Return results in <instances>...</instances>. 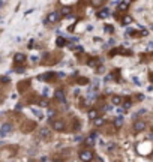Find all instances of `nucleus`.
Masks as SVG:
<instances>
[{
  "label": "nucleus",
  "instance_id": "25",
  "mask_svg": "<svg viewBox=\"0 0 153 162\" xmlns=\"http://www.w3.org/2000/svg\"><path fill=\"white\" fill-rule=\"evenodd\" d=\"M104 30H105L107 33H113V30H114V29H113V26H105V27H104Z\"/></svg>",
  "mask_w": 153,
  "mask_h": 162
},
{
  "label": "nucleus",
  "instance_id": "23",
  "mask_svg": "<svg viewBox=\"0 0 153 162\" xmlns=\"http://www.w3.org/2000/svg\"><path fill=\"white\" fill-rule=\"evenodd\" d=\"M0 83H2V84H8L9 83V77H0Z\"/></svg>",
  "mask_w": 153,
  "mask_h": 162
},
{
  "label": "nucleus",
  "instance_id": "22",
  "mask_svg": "<svg viewBox=\"0 0 153 162\" xmlns=\"http://www.w3.org/2000/svg\"><path fill=\"white\" fill-rule=\"evenodd\" d=\"M93 122H95V126H102V125H104V120H102L101 117H98V119L93 120Z\"/></svg>",
  "mask_w": 153,
  "mask_h": 162
},
{
  "label": "nucleus",
  "instance_id": "4",
  "mask_svg": "<svg viewBox=\"0 0 153 162\" xmlns=\"http://www.w3.org/2000/svg\"><path fill=\"white\" fill-rule=\"evenodd\" d=\"M12 131H14V126H12V123H9V122H6V123H3L2 126H0V137H8L9 134H12Z\"/></svg>",
  "mask_w": 153,
  "mask_h": 162
},
{
  "label": "nucleus",
  "instance_id": "7",
  "mask_svg": "<svg viewBox=\"0 0 153 162\" xmlns=\"http://www.w3.org/2000/svg\"><path fill=\"white\" fill-rule=\"evenodd\" d=\"M54 99H56L57 102H60V104H65V102H66V95H65L63 89H57V90L54 92Z\"/></svg>",
  "mask_w": 153,
  "mask_h": 162
},
{
  "label": "nucleus",
  "instance_id": "20",
  "mask_svg": "<svg viewBox=\"0 0 153 162\" xmlns=\"http://www.w3.org/2000/svg\"><path fill=\"white\" fill-rule=\"evenodd\" d=\"M77 83H78L80 86H86V84H89V78H86V77H80Z\"/></svg>",
  "mask_w": 153,
  "mask_h": 162
},
{
  "label": "nucleus",
  "instance_id": "2",
  "mask_svg": "<svg viewBox=\"0 0 153 162\" xmlns=\"http://www.w3.org/2000/svg\"><path fill=\"white\" fill-rule=\"evenodd\" d=\"M38 135H39V138L44 140V141H50V140L53 138V132H51V129L47 128V126H41V128L38 129Z\"/></svg>",
  "mask_w": 153,
  "mask_h": 162
},
{
  "label": "nucleus",
  "instance_id": "29",
  "mask_svg": "<svg viewBox=\"0 0 153 162\" xmlns=\"http://www.w3.org/2000/svg\"><path fill=\"white\" fill-rule=\"evenodd\" d=\"M92 5H93V6H102L104 2H92Z\"/></svg>",
  "mask_w": 153,
  "mask_h": 162
},
{
  "label": "nucleus",
  "instance_id": "8",
  "mask_svg": "<svg viewBox=\"0 0 153 162\" xmlns=\"http://www.w3.org/2000/svg\"><path fill=\"white\" fill-rule=\"evenodd\" d=\"M26 60H27V56L23 54V53H17V54L14 56V63H15V65H21V63H24Z\"/></svg>",
  "mask_w": 153,
  "mask_h": 162
},
{
  "label": "nucleus",
  "instance_id": "32",
  "mask_svg": "<svg viewBox=\"0 0 153 162\" xmlns=\"http://www.w3.org/2000/svg\"><path fill=\"white\" fill-rule=\"evenodd\" d=\"M2 6H5V2H0V8H2Z\"/></svg>",
  "mask_w": 153,
  "mask_h": 162
},
{
  "label": "nucleus",
  "instance_id": "12",
  "mask_svg": "<svg viewBox=\"0 0 153 162\" xmlns=\"http://www.w3.org/2000/svg\"><path fill=\"white\" fill-rule=\"evenodd\" d=\"M111 104L116 105V107H119V105L123 104V98L119 96V95H113V96H111Z\"/></svg>",
  "mask_w": 153,
  "mask_h": 162
},
{
  "label": "nucleus",
  "instance_id": "18",
  "mask_svg": "<svg viewBox=\"0 0 153 162\" xmlns=\"http://www.w3.org/2000/svg\"><path fill=\"white\" fill-rule=\"evenodd\" d=\"M56 44H57V47H60V48H62V47H65L68 42H66V39H65V38H57Z\"/></svg>",
  "mask_w": 153,
  "mask_h": 162
},
{
  "label": "nucleus",
  "instance_id": "6",
  "mask_svg": "<svg viewBox=\"0 0 153 162\" xmlns=\"http://www.w3.org/2000/svg\"><path fill=\"white\" fill-rule=\"evenodd\" d=\"M146 128H147V123H146L144 120H135L134 125H132V129H134V132H137V134L146 131Z\"/></svg>",
  "mask_w": 153,
  "mask_h": 162
},
{
  "label": "nucleus",
  "instance_id": "11",
  "mask_svg": "<svg viewBox=\"0 0 153 162\" xmlns=\"http://www.w3.org/2000/svg\"><path fill=\"white\" fill-rule=\"evenodd\" d=\"M117 6H119V11L125 12V11H128V9H129L131 2H129V0H126V2H117Z\"/></svg>",
  "mask_w": 153,
  "mask_h": 162
},
{
  "label": "nucleus",
  "instance_id": "15",
  "mask_svg": "<svg viewBox=\"0 0 153 162\" xmlns=\"http://www.w3.org/2000/svg\"><path fill=\"white\" fill-rule=\"evenodd\" d=\"M113 125H114V128H117V129H119V128L123 125V117H122V116L116 117V119H114V122H113Z\"/></svg>",
  "mask_w": 153,
  "mask_h": 162
},
{
  "label": "nucleus",
  "instance_id": "27",
  "mask_svg": "<svg viewBox=\"0 0 153 162\" xmlns=\"http://www.w3.org/2000/svg\"><path fill=\"white\" fill-rule=\"evenodd\" d=\"M114 147H116V146H114L113 143H110V144H107V150H108V152H111V150H113Z\"/></svg>",
  "mask_w": 153,
  "mask_h": 162
},
{
  "label": "nucleus",
  "instance_id": "14",
  "mask_svg": "<svg viewBox=\"0 0 153 162\" xmlns=\"http://www.w3.org/2000/svg\"><path fill=\"white\" fill-rule=\"evenodd\" d=\"M98 117H99V111H98L96 108L89 110V119H90V120H96Z\"/></svg>",
  "mask_w": 153,
  "mask_h": 162
},
{
  "label": "nucleus",
  "instance_id": "35",
  "mask_svg": "<svg viewBox=\"0 0 153 162\" xmlns=\"http://www.w3.org/2000/svg\"><path fill=\"white\" fill-rule=\"evenodd\" d=\"M116 162H119V161H116Z\"/></svg>",
  "mask_w": 153,
  "mask_h": 162
},
{
  "label": "nucleus",
  "instance_id": "16",
  "mask_svg": "<svg viewBox=\"0 0 153 162\" xmlns=\"http://www.w3.org/2000/svg\"><path fill=\"white\" fill-rule=\"evenodd\" d=\"M33 128H35V123L29 122L26 126H23V128H21V131H23V132H30V131H33Z\"/></svg>",
  "mask_w": 153,
  "mask_h": 162
},
{
  "label": "nucleus",
  "instance_id": "33",
  "mask_svg": "<svg viewBox=\"0 0 153 162\" xmlns=\"http://www.w3.org/2000/svg\"><path fill=\"white\" fill-rule=\"evenodd\" d=\"M29 162H35V161H29Z\"/></svg>",
  "mask_w": 153,
  "mask_h": 162
},
{
  "label": "nucleus",
  "instance_id": "21",
  "mask_svg": "<svg viewBox=\"0 0 153 162\" xmlns=\"http://www.w3.org/2000/svg\"><path fill=\"white\" fill-rule=\"evenodd\" d=\"M131 23H132V17H129V15L123 17V21H122V24H131Z\"/></svg>",
  "mask_w": 153,
  "mask_h": 162
},
{
  "label": "nucleus",
  "instance_id": "10",
  "mask_svg": "<svg viewBox=\"0 0 153 162\" xmlns=\"http://www.w3.org/2000/svg\"><path fill=\"white\" fill-rule=\"evenodd\" d=\"M108 15H110V9L108 8H101L99 11H96V17L98 18H108Z\"/></svg>",
  "mask_w": 153,
  "mask_h": 162
},
{
  "label": "nucleus",
  "instance_id": "1",
  "mask_svg": "<svg viewBox=\"0 0 153 162\" xmlns=\"http://www.w3.org/2000/svg\"><path fill=\"white\" fill-rule=\"evenodd\" d=\"M78 158H80L81 162H92L93 158H95V155H93V152L90 149H81L78 152Z\"/></svg>",
  "mask_w": 153,
  "mask_h": 162
},
{
  "label": "nucleus",
  "instance_id": "13",
  "mask_svg": "<svg viewBox=\"0 0 153 162\" xmlns=\"http://www.w3.org/2000/svg\"><path fill=\"white\" fill-rule=\"evenodd\" d=\"M71 12H72V8H71V6H63L59 14H60V17H68Z\"/></svg>",
  "mask_w": 153,
  "mask_h": 162
},
{
  "label": "nucleus",
  "instance_id": "34",
  "mask_svg": "<svg viewBox=\"0 0 153 162\" xmlns=\"http://www.w3.org/2000/svg\"><path fill=\"white\" fill-rule=\"evenodd\" d=\"M152 30H153V24H152Z\"/></svg>",
  "mask_w": 153,
  "mask_h": 162
},
{
  "label": "nucleus",
  "instance_id": "26",
  "mask_svg": "<svg viewBox=\"0 0 153 162\" xmlns=\"http://www.w3.org/2000/svg\"><path fill=\"white\" fill-rule=\"evenodd\" d=\"M26 71V68H23V66H17V69H15V72H18V74H23Z\"/></svg>",
  "mask_w": 153,
  "mask_h": 162
},
{
  "label": "nucleus",
  "instance_id": "30",
  "mask_svg": "<svg viewBox=\"0 0 153 162\" xmlns=\"http://www.w3.org/2000/svg\"><path fill=\"white\" fill-rule=\"evenodd\" d=\"M149 80L153 83V72H150V74H149Z\"/></svg>",
  "mask_w": 153,
  "mask_h": 162
},
{
  "label": "nucleus",
  "instance_id": "24",
  "mask_svg": "<svg viewBox=\"0 0 153 162\" xmlns=\"http://www.w3.org/2000/svg\"><path fill=\"white\" fill-rule=\"evenodd\" d=\"M39 105H41V107H48V105H50V101H47V99H42V101L39 102Z\"/></svg>",
  "mask_w": 153,
  "mask_h": 162
},
{
  "label": "nucleus",
  "instance_id": "5",
  "mask_svg": "<svg viewBox=\"0 0 153 162\" xmlns=\"http://www.w3.org/2000/svg\"><path fill=\"white\" fill-rule=\"evenodd\" d=\"M59 20H60V14H59L57 11H54V12H50V14L47 15L45 24H56Z\"/></svg>",
  "mask_w": 153,
  "mask_h": 162
},
{
  "label": "nucleus",
  "instance_id": "19",
  "mask_svg": "<svg viewBox=\"0 0 153 162\" xmlns=\"http://www.w3.org/2000/svg\"><path fill=\"white\" fill-rule=\"evenodd\" d=\"M87 65H89V66H96V65H99V59H96V57L89 59V60H87Z\"/></svg>",
  "mask_w": 153,
  "mask_h": 162
},
{
  "label": "nucleus",
  "instance_id": "31",
  "mask_svg": "<svg viewBox=\"0 0 153 162\" xmlns=\"http://www.w3.org/2000/svg\"><path fill=\"white\" fill-rule=\"evenodd\" d=\"M150 48H153V42H150V44H149V50H150Z\"/></svg>",
  "mask_w": 153,
  "mask_h": 162
},
{
  "label": "nucleus",
  "instance_id": "28",
  "mask_svg": "<svg viewBox=\"0 0 153 162\" xmlns=\"http://www.w3.org/2000/svg\"><path fill=\"white\" fill-rule=\"evenodd\" d=\"M93 143H95V141H93L92 138H87V140H86V144H87V146H93Z\"/></svg>",
  "mask_w": 153,
  "mask_h": 162
},
{
  "label": "nucleus",
  "instance_id": "3",
  "mask_svg": "<svg viewBox=\"0 0 153 162\" xmlns=\"http://www.w3.org/2000/svg\"><path fill=\"white\" fill-rule=\"evenodd\" d=\"M51 128L57 132H63L66 129V122L63 119H56V120L51 122Z\"/></svg>",
  "mask_w": 153,
  "mask_h": 162
},
{
  "label": "nucleus",
  "instance_id": "9",
  "mask_svg": "<svg viewBox=\"0 0 153 162\" xmlns=\"http://www.w3.org/2000/svg\"><path fill=\"white\" fill-rule=\"evenodd\" d=\"M56 77H57V74H54V72H47V74L39 75L38 78H39L41 81H53V78H56Z\"/></svg>",
  "mask_w": 153,
  "mask_h": 162
},
{
  "label": "nucleus",
  "instance_id": "17",
  "mask_svg": "<svg viewBox=\"0 0 153 162\" xmlns=\"http://www.w3.org/2000/svg\"><path fill=\"white\" fill-rule=\"evenodd\" d=\"M122 105H123V110H129V108L132 107V101L128 98V99H125V101H123V104H122Z\"/></svg>",
  "mask_w": 153,
  "mask_h": 162
}]
</instances>
